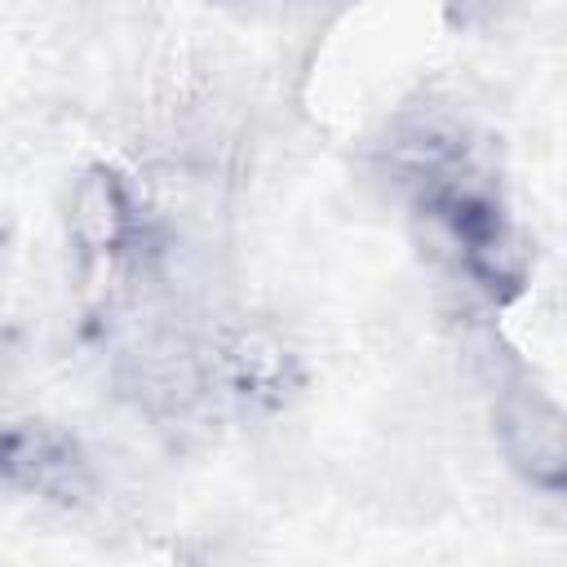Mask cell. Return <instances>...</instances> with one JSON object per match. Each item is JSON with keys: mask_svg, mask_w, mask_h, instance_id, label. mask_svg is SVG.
<instances>
[{"mask_svg": "<svg viewBox=\"0 0 567 567\" xmlns=\"http://www.w3.org/2000/svg\"><path fill=\"white\" fill-rule=\"evenodd\" d=\"M408 208L425 221V230L434 235L452 270L478 297H487L492 306H505L527 288L532 257L501 195V182L483 155L412 190Z\"/></svg>", "mask_w": 567, "mask_h": 567, "instance_id": "obj_1", "label": "cell"}, {"mask_svg": "<svg viewBox=\"0 0 567 567\" xmlns=\"http://www.w3.org/2000/svg\"><path fill=\"white\" fill-rule=\"evenodd\" d=\"M93 483V461L71 430L40 416H0V487L40 505L80 509Z\"/></svg>", "mask_w": 567, "mask_h": 567, "instance_id": "obj_3", "label": "cell"}, {"mask_svg": "<svg viewBox=\"0 0 567 567\" xmlns=\"http://www.w3.org/2000/svg\"><path fill=\"white\" fill-rule=\"evenodd\" d=\"M208 381L230 408L266 416V412H284L301 394L306 368H301L297 346L279 328L239 323L213 346Z\"/></svg>", "mask_w": 567, "mask_h": 567, "instance_id": "obj_5", "label": "cell"}, {"mask_svg": "<svg viewBox=\"0 0 567 567\" xmlns=\"http://www.w3.org/2000/svg\"><path fill=\"white\" fill-rule=\"evenodd\" d=\"M492 430L509 470L540 487L563 492L567 483V416L549 390H540L523 368H505L492 390Z\"/></svg>", "mask_w": 567, "mask_h": 567, "instance_id": "obj_4", "label": "cell"}, {"mask_svg": "<svg viewBox=\"0 0 567 567\" xmlns=\"http://www.w3.org/2000/svg\"><path fill=\"white\" fill-rule=\"evenodd\" d=\"M315 4H350V0H315Z\"/></svg>", "mask_w": 567, "mask_h": 567, "instance_id": "obj_6", "label": "cell"}, {"mask_svg": "<svg viewBox=\"0 0 567 567\" xmlns=\"http://www.w3.org/2000/svg\"><path fill=\"white\" fill-rule=\"evenodd\" d=\"M66 230L80 261L97 275H133L155 252V213L115 164H93L75 177Z\"/></svg>", "mask_w": 567, "mask_h": 567, "instance_id": "obj_2", "label": "cell"}]
</instances>
